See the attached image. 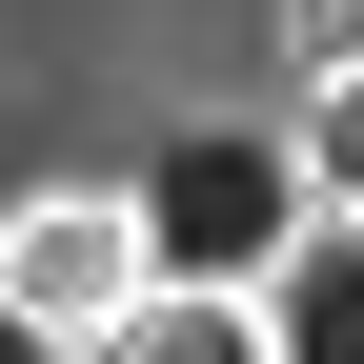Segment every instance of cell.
Masks as SVG:
<instances>
[{
  "instance_id": "obj_4",
  "label": "cell",
  "mask_w": 364,
  "mask_h": 364,
  "mask_svg": "<svg viewBox=\"0 0 364 364\" xmlns=\"http://www.w3.org/2000/svg\"><path fill=\"white\" fill-rule=\"evenodd\" d=\"M61 364H263V304H223V284H122Z\"/></svg>"
},
{
  "instance_id": "obj_1",
  "label": "cell",
  "mask_w": 364,
  "mask_h": 364,
  "mask_svg": "<svg viewBox=\"0 0 364 364\" xmlns=\"http://www.w3.org/2000/svg\"><path fill=\"white\" fill-rule=\"evenodd\" d=\"M304 162H284V122H162L142 142V182H122V243H142V284H223L243 304L263 263L304 243Z\"/></svg>"
},
{
  "instance_id": "obj_5",
  "label": "cell",
  "mask_w": 364,
  "mask_h": 364,
  "mask_svg": "<svg viewBox=\"0 0 364 364\" xmlns=\"http://www.w3.org/2000/svg\"><path fill=\"white\" fill-rule=\"evenodd\" d=\"M284 162H304V203H324V223H364V61H324V81H304Z\"/></svg>"
},
{
  "instance_id": "obj_2",
  "label": "cell",
  "mask_w": 364,
  "mask_h": 364,
  "mask_svg": "<svg viewBox=\"0 0 364 364\" xmlns=\"http://www.w3.org/2000/svg\"><path fill=\"white\" fill-rule=\"evenodd\" d=\"M122 284H142V243H122V182H41V203H0V304H21L41 344H81Z\"/></svg>"
},
{
  "instance_id": "obj_7",
  "label": "cell",
  "mask_w": 364,
  "mask_h": 364,
  "mask_svg": "<svg viewBox=\"0 0 364 364\" xmlns=\"http://www.w3.org/2000/svg\"><path fill=\"white\" fill-rule=\"evenodd\" d=\"M0 364H61V344H41V324H21V304H0Z\"/></svg>"
},
{
  "instance_id": "obj_6",
  "label": "cell",
  "mask_w": 364,
  "mask_h": 364,
  "mask_svg": "<svg viewBox=\"0 0 364 364\" xmlns=\"http://www.w3.org/2000/svg\"><path fill=\"white\" fill-rule=\"evenodd\" d=\"M324 61H364V0H304V81Z\"/></svg>"
},
{
  "instance_id": "obj_3",
  "label": "cell",
  "mask_w": 364,
  "mask_h": 364,
  "mask_svg": "<svg viewBox=\"0 0 364 364\" xmlns=\"http://www.w3.org/2000/svg\"><path fill=\"white\" fill-rule=\"evenodd\" d=\"M243 304H263V364H364V223H304Z\"/></svg>"
}]
</instances>
